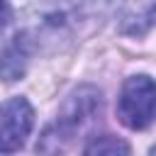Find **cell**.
Here are the masks:
<instances>
[{
    "mask_svg": "<svg viewBox=\"0 0 156 156\" xmlns=\"http://www.w3.org/2000/svg\"><path fill=\"white\" fill-rule=\"evenodd\" d=\"M117 151L127 154V151H129V146H127L124 141L115 139V136H98L93 144H88V146H85V154H117Z\"/></svg>",
    "mask_w": 156,
    "mask_h": 156,
    "instance_id": "6",
    "label": "cell"
},
{
    "mask_svg": "<svg viewBox=\"0 0 156 156\" xmlns=\"http://www.w3.org/2000/svg\"><path fill=\"white\" fill-rule=\"evenodd\" d=\"M119 7V0H32L27 17L29 39H71L85 27L100 24Z\"/></svg>",
    "mask_w": 156,
    "mask_h": 156,
    "instance_id": "1",
    "label": "cell"
},
{
    "mask_svg": "<svg viewBox=\"0 0 156 156\" xmlns=\"http://www.w3.org/2000/svg\"><path fill=\"white\" fill-rule=\"evenodd\" d=\"M34 124L32 105L24 98H10L0 105V154L22 149Z\"/></svg>",
    "mask_w": 156,
    "mask_h": 156,
    "instance_id": "3",
    "label": "cell"
},
{
    "mask_svg": "<svg viewBox=\"0 0 156 156\" xmlns=\"http://www.w3.org/2000/svg\"><path fill=\"white\" fill-rule=\"evenodd\" d=\"M7 22H10V5H7L5 0H0V34L5 32Z\"/></svg>",
    "mask_w": 156,
    "mask_h": 156,
    "instance_id": "7",
    "label": "cell"
},
{
    "mask_svg": "<svg viewBox=\"0 0 156 156\" xmlns=\"http://www.w3.org/2000/svg\"><path fill=\"white\" fill-rule=\"evenodd\" d=\"M154 154H156V146H154Z\"/></svg>",
    "mask_w": 156,
    "mask_h": 156,
    "instance_id": "8",
    "label": "cell"
},
{
    "mask_svg": "<svg viewBox=\"0 0 156 156\" xmlns=\"http://www.w3.org/2000/svg\"><path fill=\"white\" fill-rule=\"evenodd\" d=\"M27 58H29V37L22 32L15 34L12 41L0 51V78L17 80L20 76H24Z\"/></svg>",
    "mask_w": 156,
    "mask_h": 156,
    "instance_id": "4",
    "label": "cell"
},
{
    "mask_svg": "<svg viewBox=\"0 0 156 156\" xmlns=\"http://www.w3.org/2000/svg\"><path fill=\"white\" fill-rule=\"evenodd\" d=\"M156 24V0H149L144 5V10L139 12H132L124 17V24H122V32L127 34H144L149 27Z\"/></svg>",
    "mask_w": 156,
    "mask_h": 156,
    "instance_id": "5",
    "label": "cell"
},
{
    "mask_svg": "<svg viewBox=\"0 0 156 156\" xmlns=\"http://www.w3.org/2000/svg\"><path fill=\"white\" fill-rule=\"evenodd\" d=\"M117 117L129 129H146L156 119V80L149 76H129L119 90Z\"/></svg>",
    "mask_w": 156,
    "mask_h": 156,
    "instance_id": "2",
    "label": "cell"
}]
</instances>
